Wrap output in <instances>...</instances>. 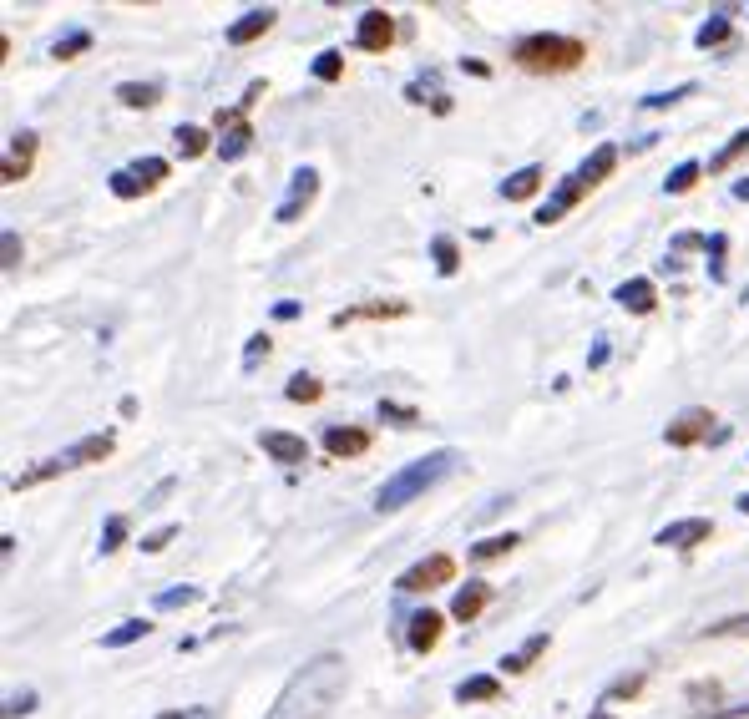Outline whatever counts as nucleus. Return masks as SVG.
<instances>
[{
	"instance_id": "1",
	"label": "nucleus",
	"mask_w": 749,
	"mask_h": 719,
	"mask_svg": "<svg viewBox=\"0 0 749 719\" xmlns=\"http://www.w3.org/2000/svg\"><path fill=\"white\" fill-rule=\"evenodd\" d=\"M345 689V659L340 654H314L274 699V709L264 719H319L329 704L340 699Z\"/></svg>"
},
{
	"instance_id": "2",
	"label": "nucleus",
	"mask_w": 749,
	"mask_h": 719,
	"mask_svg": "<svg viewBox=\"0 0 749 719\" xmlns=\"http://www.w3.org/2000/svg\"><path fill=\"white\" fill-rule=\"evenodd\" d=\"M456 466H461V451H451V446H441V451H431L421 461H410L405 471H395L390 482L375 492V512H400L405 502H415V497H426L431 487H441Z\"/></svg>"
},
{
	"instance_id": "3",
	"label": "nucleus",
	"mask_w": 749,
	"mask_h": 719,
	"mask_svg": "<svg viewBox=\"0 0 749 719\" xmlns=\"http://www.w3.org/2000/svg\"><path fill=\"white\" fill-rule=\"evenodd\" d=\"M582 56H588V46H582L577 36H557V31H537V36H522L512 46V61L532 76H562V71H577Z\"/></svg>"
},
{
	"instance_id": "4",
	"label": "nucleus",
	"mask_w": 749,
	"mask_h": 719,
	"mask_svg": "<svg viewBox=\"0 0 749 719\" xmlns=\"http://www.w3.org/2000/svg\"><path fill=\"white\" fill-rule=\"evenodd\" d=\"M456 578V557L451 552H431L426 563H415V568H405L400 573V593H431V588H441V583H451Z\"/></svg>"
},
{
	"instance_id": "5",
	"label": "nucleus",
	"mask_w": 749,
	"mask_h": 719,
	"mask_svg": "<svg viewBox=\"0 0 749 719\" xmlns=\"http://www.w3.org/2000/svg\"><path fill=\"white\" fill-rule=\"evenodd\" d=\"M213 127L223 132V137H218V157H223V163H238V157L254 147V127H248V112H243V107H228V112L218 107Z\"/></svg>"
},
{
	"instance_id": "6",
	"label": "nucleus",
	"mask_w": 749,
	"mask_h": 719,
	"mask_svg": "<svg viewBox=\"0 0 749 719\" xmlns=\"http://www.w3.org/2000/svg\"><path fill=\"white\" fill-rule=\"evenodd\" d=\"M314 193H319V173H314V168H299V173L289 178V193H284V203L274 208V218H279V223H299L304 208L314 203Z\"/></svg>"
},
{
	"instance_id": "7",
	"label": "nucleus",
	"mask_w": 749,
	"mask_h": 719,
	"mask_svg": "<svg viewBox=\"0 0 749 719\" xmlns=\"http://www.w3.org/2000/svg\"><path fill=\"white\" fill-rule=\"evenodd\" d=\"M709 421H714V416H709L704 406H689V411H679L669 426H663V441L679 446V451H684V446H699V441L709 436Z\"/></svg>"
},
{
	"instance_id": "8",
	"label": "nucleus",
	"mask_w": 749,
	"mask_h": 719,
	"mask_svg": "<svg viewBox=\"0 0 749 719\" xmlns=\"http://www.w3.org/2000/svg\"><path fill=\"white\" fill-rule=\"evenodd\" d=\"M31 163H36V132H16L6 142V157H0V178L21 183V178H31Z\"/></svg>"
},
{
	"instance_id": "9",
	"label": "nucleus",
	"mask_w": 749,
	"mask_h": 719,
	"mask_svg": "<svg viewBox=\"0 0 749 719\" xmlns=\"http://www.w3.org/2000/svg\"><path fill=\"white\" fill-rule=\"evenodd\" d=\"M714 537V522L709 517H684V522H669L653 542L658 547H679V552H689V547H699V542H709Z\"/></svg>"
},
{
	"instance_id": "10",
	"label": "nucleus",
	"mask_w": 749,
	"mask_h": 719,
	"mask_svg": "<svg viewBox=\"0 0 749 719\" xmlns=\"http://www.w3.org/2000/svg\"><path fill=\"white\" fill-rule=\"evenodd\" d=\"M405 623H410V633H405V644H410L415 654H431V649L441 644V623H446V618H441L436 608H421V613H410Z\"/></svg>"
},
{
	"instance_id": "11",
	"label": "nucleus",
	"mask_w": 749,
	"mask_h": 719,
	"mask_svg": "<svg viewBox=\"0 0 749 719\" xmlns=\"http://www.w3.org/2000/svg\"><path fill=\"white\" fill-rule=\"evenodd\" d=\"M117 451V436L112 431H97V436H81L71 451H61V461H66V471L71 466H92V461H107Z\"/></svg>"
},
{
	"instance_id": "12",
	"label": "nucleus",
	"mask_w": 749,
	"mask_h": 719,
	"mask_svg": "<svg viewBox=\"0 0 749 719\" xmlns=\"http://www.w3.org/2000/svg\"><path fill=\"white\" fill-rule=\"evenodd\" d=\"M390 41H395V21L385 11H365L360 26H355V46L360 51H385Z\"/></svg>"
},
{
	"instance_id": "13",
	"label": "nucleus",
	"mask_w": 749,
	"mask_h": 719,
	"mask_svg": "<svg viewBox=\"0 0 749 719\" xmlns=\"http://www.w3.org/2000/svg\"><path fill=\"white\" fill-rule=\"evenodd\" d=\"M582 193H588V183H582V178L572 173V178H567V183H562V188H557V193L537 208V223H542V228H547V223H557L562 213H572V208L582 203Z\"/></svg>"
},
{
	"instance_id": "14",
	"label": "nucleus",
	"mask_w": 749,
	"mask_h": 719,
	"mask_svg": "<svg viewBox=\"0 0 749 719\" xmlns=\"http://www.w3.org/2000/svg\"><path fill=\"white\" fill-rule=\"evenodd\" d=\"M279 21V11H269V6H259V11H243L233 26H228V46H248V41H259L269 26Z\"/></svg>"
},
{
	"instance_id": "15",
	"label": "nucleus",
	"mask_w": 749,
	"mask_h": 719,
	"mask_svg": "<svg viewBox=\"0 0 749 719\" xmlns=\"http://www.w3.org/2000/svg\"><path fill=\"white\" fill-rule=\"evenodd\" d=\"M259 446H264L274 461H284V466L309 461V441H304V436H289V431H264V436H259Z\"/></svg>"
},
{
	"instance_id": "16",
	"label": "nucleus",
	"mask_w": 749,
	"mask_h": 719,
	"mask_svg": "<svg viewBox=\"0 0 749 719\" xmlns=\"http://www.w3.org/2000/svg\"><path fill=\"white\" fill-rule=\"evenodd\" d=\"M405 314V299H375V304H355V309H340L329 325L335 330H345V325H355V319H400Z\"/></svg>"
},
{
	"instance_id": "17",
	"label": "nucleus",
	"mask_w": 749,
	"mask_h": 719,
	"mask_svg": "<svg viewBox=\"0 0 749 719\" xmlns=\"http://www.w3.org/2000/svg\"><path fill=\"white\" fill-rule=\"evenodd\" d=\"M324 451L329 456H365L370 451V431H360V426H329L324 431Z\"/></svg>"
},
{
	"instance_id": "18",
	"label": "nucleus",
	"mask_w": 749,
	"mask_h": 719,
	"mask_svg": "<svg viewBox=\"0 0 749 719\" xmlns=\"http://www.w3.org/2000/svg\"><path fill=\"white\" fill-rule=\"evenodd\" d=\"M613 299H618L628 314H653V304H658V289H653V279H623V284L613 289Z\"/></svg>"
},
{
	"instance_id": "19",
	"label": "nucleus",
	"mask_w": 749,
	"mask_h": 719,
	"mask_svg": "<svg viewBox=\"0 0 749 719\" xmlns=\"http://www.w3.org/2000/svg\"><path fill=\"white\" fill-rule=\"evenodd\" d=\"M486 603H491V583H466V588L451 598V618H461V623H476Z\"/></svg>"
},
{
	"instance_id": "20",
	"label": "nucleus",
	"mask_w": 749,
	"mask_h": 719,
	"mask_svg": "<svg viewBox=\"0 0 749 719\" xmlns=\"http://www.w3.org/2000/svg\"><path fill=\"white\" fill-rule=\"evenodd\" d=\"M486 699H502V679L496 674H471L456 684V704H486Z\"/></svg>"
},
{
	"instance_id": "21",
	"label": "nucleus",
	"mask_w": 749,
	"mask_h": 719,
	"mask_svg": "<svg viewBox=\"0 0 749 719\" xmlns=\"http://www.w3.org/2000/svg\"><path fill=\"white\" fill-rule=\"evenodd\" d=\"M613 168H618V147H613V142H603V147H593V157H588V163L577 168V178L588 183V188H598V183H603Z\"/></svg>"
},
{
	"instance_id": "22",
	"label": "nucleus",
	"mask_w": 749,
	"mask_h": 719,
	"mask_svg": "<svg viewBox=\"0 0 749 719\" xmlns=\"http://www.w3.org/2000/svg\"><path fill=\"white\" fill-rule=\"evenodd\" d=\"M537 188H542V168H517V173L502 183V198H507V203H527V198H537Z\"/></svg>"
},
{
	"instance_id": "23",
	"label": "nucleus",
	"mask_w": 749,
	"mask_h": 719,
	"mask_svg": "<svg viewBox=\"0 0 749 719\" xmlns=\"http://www.w3.org/2000/svg\"><path fill=\"white\" fill-rule=\"evenodd\" d=\"M517 542H522L517 532H496V537H481V542L471 547V563H496V557H507V552H512Z\"/></svg>"
},
{
	"instance_id": "24",
	"label": "nucleus",
	"mask_w": 749,
	"mask_h": 719,
	"mask_svg": "<svg viewBox=\"0 0 749 719\" xmlns=\"http://www.w3.org/2000/svg\"><path fill=\"white\" fill-rule=\"evenodd\" d=\"M547 644H552L547 633H532L517 654H507V659H502V669H507V674H527V669H532V659H537V654H547Z\"/></svg>"
},
{
	"instance_id": "25",
	"label": "nucleus",
	"mask_w": 749,
	"mask_h": 719,
	"mask_svg": "<svg viewBox=\"0 0 749 719\" xmlns=\"http://www.w3.org/2000/svg\"><path fill=\"white\" fill-rule=\"evenodd\" d=\"M147 633H152L147 618H127V623H117L112 633H102V649H127V644H137V638H147Z\"/></svg>"
},
{
	"instance_id": "26",
	"label": "nucleus",
	"mask_w": 749,
	"mask_h": 719,
	"mask_svg": "<svg viewBox=\"0 0 749 719\" xmlns=\"http://www.w3.org/2000/svg\"><path fill=\"white\" fill-rule=\"evenodd\" d=\"M744 152H749V127H744V132H734V137H729V142H724V147L709 157V173H729Z\"/></svg>"
},
{
	"instance_id": "27",
	"label": "nucleus",
	"mask_w": 749,
	"mask_h": 719,
	"mask_svg": "<svg viewBox=\"0 0 749 719\" xmlns=\"http://www.w3.org/2000/svg\"><path fill=\"white\" fill-rule=\"evenodd\" d=\"M117 102H122V107H157V102H162V87H157V82H122V87H117Z\"/></svg>"
},
{
	"instance_id": "28",
	"label": "nucleus",
	"mask_w": 749,
	"mask_h": 719,
	"mask_svg": "<svg viewBox=\"0 0 749 719\" xmlns=\"http://www.w3.org/2000/svg\"><path fill=\"white\" fill-rule=\"evenodd\" d=\"M66 471V461L61 456H51V461H41V466H31V471H21V476H11V492H26V487H41V482H51V476H61Z\"/></svg>"
},
{
	"instance_id": "29",
	"label": "nucleus",
	"mask_w": 749,
	"mask_h": 719,
	"mask_svg": "<svg viewBox=\"0 0 749 719\" xmlns=\"http://www.w3.org/2000/svg\"><path fill=\"white\" fill-rule=\"evenodd\" d=\"M431 259H436V269H441V274H456V269H461V249H456V238H451V233L431 238Z\"/></svg>"
},
{
	"instance_id": "30",
	"label": "nucleus",
	"mask_w": 749,
	"mask_h": 719,
	"mask_svg": "<svg viewBox=\"0 0 749 719\" xmlns=\"http://www.w3.org/2000/svg\"><path fill=\"white\" fill-rule=\"evenodd\" d=\"M694 41H699V51H709V46H724V41H729V11L709 16V21L694 31Z\"/></svg>"
},
{
	"instance_id": "31",
	"label": "nucleus",
	"mask_w": 749,
	"mask_h": 719,
	"mask_svg": "<svg viewBox=\"0 0 749 719\" xmlns=\"http://www.w3.org/2000/svg\"><path fill=\"white\" fill-rule=\"evenodd\" d=\"M81 51H92V31H66V36L51 41V56H56V61H71V56H81Z\"/></svg>"
},
{
	"instance_id": "32",
	"label": "nucleus",
	"mask_w": 749,
	"mask_h": 719,
	"mask_svg": "<svg viewBox=\"0 0 749 719\" xmlns=\"http://www.w3.org/2000/svg\"><path fill=\"white\" fill-rule=\"evenodd\" d=\"M284 395H289V401H294V406H314V401H319V395H324V385H319L314 375H294Z\"/></svg>"
},
{
	"instance_id": "33",
	"label": "nucleus",
	"mask_w": 749,
	"mask_h": 719,
	"mask_svg": "<svg viewBox=\"0 0 749 719\" xmlns=\"http://www.w3.org/2000/svg\"><path fill=\"white\" fill-rule=\"evenodd\" d=\"M173 142H178V152H183V157H203V152H208V132H203V127H193V122H188V127H178V132H173Z\"/></svg>"
},
{
	"instance_id": "34",
	"label": "nucleus",
	"mask_w": 749,
	"mask_h": 719,
	"mask_svg": "<svg viewBox=\"0 0 749 719\" xmlns=\"http://www.w3.org/2000/svg\"><path fill=\"white\" fill-rule=\"evenodd\" d=\"M107 188H112L117 198H142V193H147V183H142L132 168H117V173L107 178Z\"/></svg>"
},
{
	"instance_id": "35",
	"label": "nucleus",
	"mask_w": 749,
	"mask_h": 719,
	"mask_svg": "<svg viewBox=\"0 0 749 719\" xmlns=\"http://www.w3.org/2000/svg\"><path fill=\"white\" fill-rule=\"evenodd\" d=\"M314 76H319V82H340V76H345V56L340 51H319L314 56Z\"/></svg>"
},
{
	"instance_id": "36",
	"label": "nucleus",
	"mask_w": 749,
	"mask_h": 719,
	"mask_svg": "<svg viewBox=\"0 0 749 719\" xmlns=\"http://www.w3.org/2000/svg\"><path fill=\"white\" fill-rule=\"evenodd\" d=\"M699 173H704L699 163H679V168H674L669 178H663V188H669V193H689V188L699 183Z\"/></svg>"
},
{
	"instance_id": "37",
	"label": "nucleus",
	"mask_w": 749,
	"mask_h": 719,
	"mask_svg": "<svg viewBox=\"0 0 749 719\" xmlns=\"http://www.w3.org/2000/svg\"><path fill=\"white\" fill-rule=\"evenodd\" d=\"M724 249H729V238H724V233H714V238H709V249H704V254H709V279H714V284H724Z\"/></svg>"
},
{
	"instance_id": "38",
	"label": "nucleus",
	"mask_w": 749,
	"mask_h": 719,
	"mask_svg": "<svg viewBox=\"0 0 749 719\" xmlns=\"http://www.w3.org/2000/svg\"><path fill=\"white\" fill-rule=\"evenodd\" d=\"M198 603V588H168V593H157V613H173V608H188Z\"/></svg>"
},
{
	"instance_id": "39",
	"label": "nucleus",
	"mask_w": 749,
	"mask_h": 719,
	"mask_svg": "<svg viewBox=\"0 0 749 719\" xmlns=\"http://www.w3.org/2000/svg\"><path fill=\"white\" fill-rule=\"evenodd\" d=\"M21 264V238H16V228H6V233H0V269H16Z\"/></svg>"
},
{
	"instance_id": "40",
	"label": "nucleus",
	"mask_w": 749,
	"mask_h": 719,
	"mask_svg": "<svg viewBox=\"0 0 749 719\" xmlns=\"http://www.w3.org/2000/svg\"><path fill=\"white\" fill-rule=\"evenodd\" d=\"M127 542V517L117 512V517H107V527H102V552H117Z\"/></svg>"
},
{
	"instance_id": "41",
	"label": "nucleus",
	"mask_w": 749,
	"mask_h": 719,
	"mask_svg": "<svg viewBox=\"0 0 749 719\" xmlns=\"http://www.w3.org/2000/svg\"><path fill=\"white\" fill-rule=\"evenodd\" d=\"M684 97H694V82H684V87H674V92H653V97H643V107L658 112V107H674V102H684Z\"/></svg>"
},
{
	"instance_id": "42",
	"label": "nucleus",
	"mask_w": 749,
	"mask_h": 719,
	"mask_svg": "<svg viewBox=\"0 0 749 719\" xmlns=\"http://www.w3.org/2000/svg\"><path fill=\"white\" fill-rule=\"evenodd\" d=\"M259 360H269V335H254L243 350V370H259Z\"/></svg>"
},
{
	"instance_id": "43",
	"label": "nucleus",
	"mask_w": 749,
	"mask_h": 719,
	"mask_svg": "<svg viewBox=\"0 0 749 719\" xmlns=\"http://www.w3.org/2000/svg\"><path fill=\"white\" fill-rule=\"evenodd\" d=\"M380 421H395V426H415L421 416H415L410 406H395V401H380Z\"/></svg>"
},
{
	"instance_id": "44",
	"label": "nucleus",
	"mask_w": 749,
	"mask_h": 719,
	"mask_svg": "<svg viewBox=\"0 0 749 719\" xmlns=\"http://www.w3.org/2000/svg\"><path fill=\"white\" fill-rule=\"evenodd\" d=\"M31 709H36V694H31V689H21V694H11V699H6V709H0V714L16 719V714H31Z\"/></svg>"
},
{
	"instance_id": "45",
	"label": "nucleus",
	"mask_w": 749,
	"mask_h": 719,
	"mask_svg": "<svg viewBox=\"0 0 749 719\" xmlns=\"http://www.w3.org/2000/svg\"><path fill=\"white\" fill-rule=\"evenodd\" d=\"M173 537H178V527H173V522H168V527H157V532H147V537H142V552H162Z\"/></svg>"
},
{
	"instance_id": "46",
	"label": "nucleus",
	"mask_w": 749,
	"mask_h": 719,
	"mask_svg": "<svg viewBox=\"0 0 749 719\" xmlns=\"http://www.w3.org/2000/svg\"><path fill=\"white\" fill-rule=\"evenodd\" d=\"M638 689H643V674H628V679H618V684H613L603 699H633Z\"/></svg>"
},
{
	"instance_id": "47",
	"label": "nucleus",
	"mask_w": 749,
	"mask_h": 719,
	"mask_svg": "<svg viewBox=\"0 0 749 719\" xmlns=\"http://www.w3.org/2000/svg\"><path fill=\"white\" fill-rule=\"evenodd\" d=\"M724 633H749V613L724 618V623H709V638H724Z\"/></svg>"
},
{
	"instance_id": "48",
	"label": "nucleus",
	"mask_w": 749,
	"mask_h": 719,
	"mask_svg": "<svg viewBox=\"0 0 749 719\" xmlns=\"http://www.w3.org/2000/svg\"><path fill=\"white\" fill-rule=\"evenodd\" d=\"M674 249H709V238H704V233H679Z\"/></svg>"
},
{
	"instance_id": "49",
	"label": "nucleus",
	"mask_w": 749,
	"mask_h": 719,
	"mask_svg": "<svg viewBox=\"0 0 749 719\" xmlns=\"http://www.w3.org/2000/svg\"><path fill=\"white\" fill-rule=\"evenodd\" d=\"M162 719H218V709H178V714H162Z\"/></svg>"
},
{
	"instance_id": "50",
	"label": "nucleus",
	"mask_w": 749,
	"mask_h": 719,
	"mask_svg": "<svg viewBox=\"0 0 749 719\" xmlns=\"http://www.w3.org/2000/svg\"><path fill=\"white\" fill-rule=\"evenodd\" d=\"M173 487H178V482H173V476H168V482H157V487H152V497H147L142 507H157V502H162V497H168Z\"/></svg>"
},
{
	"instance_id": "51",
	"label": "nucleus",
	"mask_w": 749,
	"mask_h": 719,
	"mask_svg": "<svg viewBox=\"0 0 749 719\" xmlns=\"http://www.w3.org/2000/svg\"><path fill=\"white\" fill-rule=\"evenodd\" d=\"M274 319H299V304H294V299H284V304H274Z\"/></svg>"
},
{
	"instance_id": "52",
	"label": "nucleus",
	"mask_w": 749,
	"mask_h": 719,
	"mask_svg": "<svg viewBox=\"0 0 749 719\" xmlns=\"http://www.w3.org/2000/svg\"><path fill=\"white\" fill-rule=\"evenodd\" d=\"M603 360H608V340H603V335H598V345H593V355H588V365H593V370H598V365H603Z\"/></svg>"
},
{
	"instance_id": "53",
	"label": "nucleus",
	"mask_w": 749,
	"mask_h": 719,
	"mask_svg": "<svg viewBox=\"0 0 749 719\" xmlns=\"http://www.w3.org/2000/svg\"><path fill=\"white\" fill-rule=\"evenodd\" d=\"M734 714H749V704H729V709H719L714 719H734Z\"/></svg>"
},
{
	"instance_id": "54",
	"label": "nucleus",
	"mask_w": 749,
	"mask_h": 719,
	"mask_svg": "<svg viewBox=\"0 0 749 719\" xmlns=\"http://www.w3.org/2000/svg\"><path fill=\"white\" fill-rule=\"evenodd\" d=\"M734 198H739V203H749V178H739V183H734Z\"/></svg>"
},
{
	"instance_id": "55",
	"label": "nucleus",
	"mask_w": 749,
	"mask_h": 719,
	"mask_svg": "<svg viewBox=\"0 0 749 719\" xmlns=\"http://www.w3.org/2000/svg\"><path fill=\"white\" fill-rule=\"evenodd\" d=\"M734 507H739V512H744V517H749V492H744V497H739V502H734Z\"/></svg>"
},
{
	"instance_id": "56",
	"label": "nucleus",
	"mask_w": 749,
	"mask_h": 719,
	"mask_svg": "<svg viewBox=\"0 0 749 719\" xmlns=\"http://www.w3.org/2000/svg\"><path fill=\"white\" fill-rule=\"evenodd\" d=\"M588 719H613V714H608V709H603V704H598V709H593V714H588Z\"/></svg>"
}]
</instances>
